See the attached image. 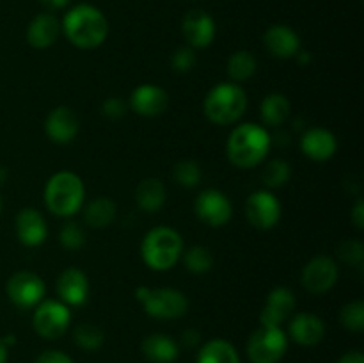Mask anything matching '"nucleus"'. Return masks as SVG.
I'll return each mask as SVG.
<instances>
[{
	"label": "nucleus",
	"instance_id": "nucleus-21",
	"mask_svg": "<svg viewBox=\"0 0 364 363\" xmlns=\"http://www.w3.org/2000/svg\"><path fill=\"white\" fill-rule=\"evenodd\" d=\"M14 224H16L18 241L27 248H38L48 237V226H46L45 217L36 209H21Z\"/></svg>",
	"mask_w": 364,
	"mask_h": 363
},
{
	"label": "nucleus",
	"instance_id": "nucleus-45",
	"mask_svg": "<svg viewBox=\"0 0 364 363\" xmlns=\"http://www.w3.org/2000/svg\"><path fill=\"white\" fill-rule=\"evenodd\" d=\"M6 178H7V171H6V167L0 166V184H4V182H6Z\"/></svg>",
	"mask_w": 364,
	"mask_h": 363
},
{
	"label": "nucleus",
	"instance_id": "nucleus-39",
	"mask_svg": "<svg viewBox=\"0 0 364 363\" xmlns=\"http://www.w3.org/2000/svg\"><path fill=\"white\" fill-rule=\"evenodd\" d=\"M350 219H352V223L355 224V228H358V230H363L364 228V203L361 198H358L355 205L352 206Z\"/></svg>",
	"mask_w": 364,
	"mask_h": 363
},
{
	"label": "nucleus",
	"instance_id": "nucleus-12",
	"mask_svg": "<svg viewBox=\"0 0 364 363\" xmlns=\"http://www.w3.org/2000/svg\"><path fill=\"white\" fill-rule=\"evenodd\" d=\"M245 217L258 230H270L281 219V203L270 191H256L245 201Z\"/></svg>",
	"mask_w": 364,
	"mask_h": 363
},
{
	"label": "nucleus",
	"instance_id": "nucleus-13",
	"mask_svg": "<svg viewBox=\"0 0 364 363\" xmlns=\"http://www.w3.org/2000/svg\"><path fill=\"white\" fill-rule=\"evenodd\" d=\"M181 32L191 48H206L215 39V21L203 9H192L181 21Z\"/></svg>",
	"mask_w": 364,
	"mask_h": 363
},
{
	"label": "nucleus",
	"instance_id": "nucleus-19",
	"mask_svg": "<svg viewBox=\"0 0 364 363\" xmlns=\"http://www.w3.org/2000/svg\"><path fill=\"white\" fill-rule=\"evenodd\" d=\"M263 45L277 59H294L301 50V38L288 25H272L263 34Z\"/></svg>",
	"mask_w": 364,
	"mask_h": 363
},
{
	"label": "nucleus",
	"instance_id": "nucleus-35",
	"mask_svg": "<svg viewBox=\"0 0 364 363\" xmlns=\"http://www.w3.org/2000/svg\"><path fill=\"white\" fill-rule=\"evenodd\" d=\"M59 242L63 248L80 249L85 244V231L78 226V223H66L59 231Z\"/></svg>",
	"mask_w": 364,
	"mask_h": 363
},
{
	"label": "nucleus",
	"instance_id": "nucleus-23",
	"mask_svg": "<svg viewBox=\"0 0 364 363\" xmlns=\"http://www.w3.org/2000/svg\"><path fill=\"white\" fill-rule=\"evenodd\" d=\"M141 351L151 363H173L180 354L178 342L164 333H153L142 340Z\"/></svg>",
	"mask_w": 364,
	"mask_h": 363
},
{
	"label": "nucleus",
	"instance_id": "nucleus-41",
	"mask_svg": "<svg viewBox=\"0 0 364 363\" xmlns=\"http://www.w3.org/2000/svg\"><path fill=\"white\" fill-rule=\"evenodd\" d=\"M338 363H364V354L361 351H348L341 356Z\"/></svg>",
	"mask_w": 364,
	"mask_h": 363
},
{
	"label": "nucleus",
	"instance_id": "nucleus-27",
	"mask_svg": "<svg viewBox=\"0 0 364 363\" xmlns=\"http://www.w3.org/2000/svg\"><path fill=\"white\" fill-rule=\"evenodd\" d=\"M196 363H240V356L231 342L213 338L199 349Z\"/></svg>",
	"mask_w": 364,
	"mask_h": 363
},
{
	"label": "nucleus",
	"instance_id": "nucleus-7",
	"mask_svg": "<svg viewBox=\"0 0 364 363\" xmlns=\"http://www.w3.org/2000/svg\"><path fill=\"white\" fill-rule=\"evenodd\" d=\"M288 349V337L281 327L259 326L247 340V358L251 363H277Z\"/></svg>",
	"mask_w": 364,
	"mask_h": 363
},
{
	"label": "nucleus",
	"instance_id": "nucleus-11",
	"mask_svg": "<svg viewBox=\"0 0 364 363\" xmlns=\"http://www.w3.org/2000/svg\"><path fill=\"white\" fill-rule=\"evenodd\" d=\"M340 270H338L336 262L331 256L320 255L309 260L304 265L301 274L302 287L309 292V294H326L331 288L336 285Z\"/></svg>",
	"mask_w": 364,
	"mask_h": 363
},
{
	"label": "nucleus",
	"instance_id": "nucleus-29",
	"mask_svg": "<svg viewBox=\"0 0 364 363\" xmlns=\"http://www.w3.org/2000/svg\"><path fill=\"white\" fill-rule=\"evenodd\" d=\"M75 344L84 351H98L105 342V333L100 326L92 322H82L73 331Z\"/></svg>",
	"mask_w": 364,
	"mask_h": 363
},
{
	"label": "nucleus",
	"instance_id": "nucleus-9",
	"mask_svg": "<svg viewBox=\"0 0 364 363\" xmlns=\"http://www.w3.org/2000/svg\"><path fill=\"white\" fill-rule=\"evenodd\" d=\"M45 281L31 270H18L7 280L6 294L14 306L21 310L36 308L45 298Z\"/></svg>",
	"mask_w": 364,
	"mask_h": 363
},
{
	"label": "nucleus",
	"instance_id": "nucleus-43",
	"mask_svg": "<svg viewBox=\"0 0 364 363\" xmlns=\"http://www.w3.org/2000/svg\"><path fill=\"white\" fill-rule=\"evenodd\" d=\"M295 59H297L301 64H306L311 60V56H309V52H302V50H299V53L295 56Z\"/></svg>",
	"mask_w": 364,
	"mask_h": 363
},
{
	"label": "nucleus",
	"instance_id": "nucleus-42",
	"mask_svg": "<svg viewBox=\"0 0 364 363\" xmlns=\"http://www.w3.org/2000/svg\"><path fill=\"white\" fill-rule=\"evenodd\" d=\"M39 2H41V6L46 7V9L55 11L66 7L68 4H70V0H39Z\"/></svg>",
	"mask_w": 364,
	"mask_h": 363
},
{
	"label": "nucleus",
	"instance_id": "nucleus-18",
	"mask_svg": "<svg viewBox=\"0 0 364 363\" xmlns=\"http://www.w3.org/2000/svg\"><path fill=\"white\" fill-rule=\"evenodd\" d=\"M288 335L295 344L313 347L326 337V322L313 313H297L288 324Z\"/></svg>",
	"mask_w": 364,
	"mask_h": 363
},
{
	"label": "nucleus",
	"instance_id": "nucleus-22",
	"mask_svg": "<svg viewBox=\"0 0 364 363\" xmlns=\"http://www.w3.org/2000/svg\"><path fill=\"white\" fill-rule=\"evenodd\" d=\"M60 34V23L53 14L43 13L32 18L27 27V41L32 48L45 50L57 41Z\"/></svg>",
	"mask_w": 364,
	"mask_h": 363
},
{
	"label": "nucleus",
	"instance_id": "nucleus-6",
	"mask_svg": "<svg viewBox=\"0 0 364 363\" xmlns=\"http://www.w3.org/2000/svg\"><path fill=\"white\" fill-rule=\"evenodd\" d=\"M135 299L142 302L144 312L153 319L174 320L187 313L188 299L183 292L176 288H149L139 287L135 290Z\"/></svg>",
	"mask_w": 364,
	"mask_h": 363
},
{
	"label": "nucleus",
	"instance_id": "nucleus-2",
	"mask_svg": "<svg viewBox=\"0 0 364 363\" xmlns=\"http://www.w3.org/2000/svg\"><path fill=\"white\" fill-rule=\"evenodd\" d=\"M272 146L269 130L258 123H242L228 137L226 153L230 162L240 169H249L265 160Z\"/></svg>",
	"mask_w": 364,
	"mask_h": 363
},
{
	"label": "nucleus",
	"instance_id": "nucleus-25",
	"mask_svg": "<svg viewBox=\"0 0 364 363\" xmlns=\"http://www.w3.org/2000/svg\"><path fill=\"white\" fill-rule=\"evenodd\" d=\"M116 203L112 199L100 196V198L92 199L84 210V221L87 226L95 228V230H103V228L110 226L116 219Z\"/></svg>",
	"mask_w": 364,
	"mask_h": 363
},
{
	"label": "nucleus",
	"instance_id": "nucleus-44",
	"mask_svg": "<svg viewBox=\"0 0 364 363\" xmlns=\"http://www.w3.org/2000/svg\"><path fill=\"white\" fill-rule=\"evenodd\" d=\"M0 363H7V345L0 338Z\"/></svg>",
	"mask_w": 364,
	"mask_h": 363
},
{
	"label": "nucleus",
	"instance_id": "nucleus-10",
	"mask_svg": "<svg viewBox=\"0 0 364 363\" xmlns=\"http://www.w3.org/2000/svg\"><path fill=\"white\" fill-rule=\"evenodd\" d=\"M194 210L199 221L212 228L224 226L230 223L231 216H233L230 198L217 189H206V191L199 192L194 201Z\"/></svg>",
	"mask_w": 364,
	"mask_h": 363
},
{
	"label": "nucleus",
	"instance_id": "nucleus-17",
	"mask_svg": "<svg viewBox=\"0 0 364 363\" xmlns=\"http://www.w3.org/2000/svg\"><path fill=\"white\" fill-rule=\"evenodd\" d=\"M57 294L68 306L85 305L89 298V280L84 270L77 267L64 269L57 278Z\"/></svg>",
	"mask_w": 364,
	"mask_h": 363
},
{
	"label": "nucleus",
	"instance_id": "nucleus-40",
	"mask_svg": "<svg viewBox=\"0 0 364 363\" xmlns=\"http://www.w3.org/2000/svg\"><path fill=\"white\" fill-rule=\"evenodd\" d=\"M199 342H201V335H199V331L187 330L183 331V335H181V344H183L187 349L198 347Z\"/></svg>",
	"mask_w": 364,
	"mask_h": 363
},
{
	"label": "nucleus",
	"instance_id": "nucleus-14",
	"mask_svg": "<svg viewBox=\"0 0 364 363\" xmlns=\"http://www.w3.org/2000/svg\"><path fill=\"white\" fill-rule=\"evenodd\" d=\"M80 130V120L77 112L66 105H59L46 116L45 132L50 141L57 144H68L73 141Z\"/></svg>",
	"mask_w": 364,
	"mask_h": 363
},
{
	"label": "nucleus",
	"instance_id": "nucleus-15",
	"mask_svg": "<svg viewBox=\"0 0 364 363\" xmlns=\"http://www.w3.org/2000/svg\"><path fill=\"white\" fill-rule=\"evenodd\" d=\"M295 295L290 288L277 287L267 295V302L259 313V324L262 326L281 327L284 320L290 319L295 310Z\"/></svg>",
	"mask_w": 364,
	"mask_h": 363
},
{
	"label": "nucleus",
	"instance_id": "nucleus-3",
	"mask_svg": "<svg viewBox=\"0 0 364 363\" xmlns=\"http://www.w3.org/2000/svg\"><path fill=\"white\" fill-rule=\"evenodd\" d=\"M85 199V187L82 178L71 171H59L45 187V205L53 216L70 217L80 210Z\"/></svg>",
	"mask_w": 364,
	"mask_h": 363
},
{
	"label": "nucleus",
	"instance_id": "nucleus-46",
	"mask_svg": "<svg viewBox=\"0 0 364 363\" xmlns=\"http://www.w3.org/2000/svg\"><path fill=\"white\" fill-rule=\"evenodd\" d=\"M0 212H2V199H0Z\"/></svg>",
	"mask_w": 364,
	"mask_h": 363
},
{
	"label": "nucleus",
	"instance_id": "nucleus-4",
	"mask_svg": "<svg viewBox=\"0 0 364 363\" xmlns=\"http://www.w3.org/2000/svg\"><path fill=\"white\" fill-rule=\"evenodd\" d=\"M183 253V238L174 228L156 226L142 238L141 255L151 270H169L180 260Z\"/></svg>",
	"mask_w": 364,
	"mask_h": 363
},
{
	"label": "nucleus",
	"instance_id": "nucleus-16",
	"mask_svg": "<svg viewBox=\"0 0 364 363\" xmlns=\"http://www.w3.org/2000/svg\"><path fill=\"white\" fill-rule=\"evenodd\" d=\"M169 105V95L166 89L153 84H142L130 95V107L134 112L144 117H155L166 112Z\"/></svg>",
	"mask_w": 364,
	"mask_h": 363
},
{
	"label": "nucleus",
	"instance_id": "nucleus-26",
	"mask_svg": "<svg viewBox=\"0 0 364 363\" xmlns=\"http://www.w3.org/2000/svg\"><path fill=\"white\" fill-rule=\"evenodd\" d=\"M290 100L287 98L281 93H270L269 96H265L259 107V116L262 121L269 127H281L284 121L290 116Z\"/></svg>",
	"mask_w": 364,
	"mask_h": 363
},
{
	"label": "nucleus",
	"instance_id": "nucleus-36",
	"mask_svg": "<svg viewBox=\"0 0 364 363\" xmlns=\"http://www.w3.org/2000/svg\"><path fill=\"white\" fill-rule=\"evenodd\" d=\"M196 52L191 46H180L174 50L173 57H171V66L176 73H188L192 68L196 66Z\"/></svg>",
	"mask_w": 364,
	"mask_h": 363
},
{
	"label": "nucleus",
	"instance_id": "nucleus-33",
	"mask_svg": "<svg viewBox=\"0 0 364 363\" xmlns=\"http://www.w3.org/2000/svg\"><path fill=\"white\" fill-rule=\"evenodd\" d=\"M340 320L343 324L345 330L354 331V333H361L364 330V302L363 301H352L341 308Z\"/></svg>",
	"mask_w": 364,
	"mask_h": 363
},
{
	"label": "nucleus",
	"instance_id": "nucleus-8",
	"mask_svg": "<svg viewBox=\"0 0 364 363\" xmlns=\"http://www.w3.org/2000/svg\"><path fill=\"white\" fill-rule=\"evenodd\" d=\"M70 306L64 305L63 301H55V299H46V301L39 302L32 315L36 333L46 340H57L63 337L70 327Z\"/></svg>",
	"mask_w": 364,
	"mask_h": 363
},
{
	"label": "nucleus",
	"instance_id": "nucleus-30",
	"mask_svg": "<svg viewBox=\"0 0 364 363\" xmlns=\"http://www.w3.org/2000/svg\"><path fill=\"white\" fill-rule=\"evenodd\" d=\"M181 255H183L185 267L192 274H205L213 267V256L205 246H192Z\"/></svg>",
	"mask_w": 364,
	"mask_h": 363
},
{
	"label": "nucleus",
	"instance_id": "nucleus-31",
	"mask_svg": "<svg viewBox=\"0 0 364 363\" xmlns=\"http://www.w3.org/2000/svg\"><path fill=\"white\" fill-rule=\"evenodd\" d=\"M291 177V169H290V164L283 159H274L270 160L269 164L265 166L263 169V184L270 189H279L290 180Z\"/></svg>",
	"mask_w": 364,
	"mask_h": 363
},
{
	"label": "nucleus",
	"instance_id": "nucleus-20",
	"mask_svg": "<svg viewBox=\"0 0 364 363\" xmlns=\"http://www.w3.org/2000/svg\"><path fill=\"white\" fill-rule=\"evenodd\" d=\"M301 149L306 157L315 162H326L333 159L338 149L336 135L322 127L309 128L301 137Z\"/></svg>",
	"mask_w": 364,
	"mask_h": 363
},
{
	"label": "nucleus",
	"instance_id": "nucleus-1",
	"mask_svg": "<svg viewBox=\"0 0 364 363\" xmlns=\"http://www.w3.org/2000/svg\"><path fill=\"white\" fill-rule=\"evenodd\" d=\"M60 28L71 45L82 50H92L98 48L109 36V20L98 7L78 4L68 11Z\"/></svg>",
	"mask_w": 364,
	"mask_h": 363
},
{
	"label": "nucleus",
	"instance_id": "nucleus-24",
	"mask_svg": "<svg viewBox=\"0 0 364 363\" xmlns=\"http://www.w3.org/2000/svg\"><path fill=\"white\" fill-rule=\"evenodd\" d=\"M167 199V191L166 185L159 178H144V180L139 182L137 189H135V201L141 206L144 212L155 214L159 212L164 206Z\"/></svg>",
	"mask_w": 364,
	"mask_h": 363
},
{
	"label": "nucleus",
	"instance_id": "nucleus-28",
	"mask_svg": "<svg viewBox=\"0 0 364 363\" xmlns=\"http://www.w3.org/2000/svg\"><path fill=\"white\" fill-rule=\"evenodd\" d=\"M258 60L247 50H238L228 59V75L233 82H245L256 73Z\"/></svg>",
	"mask_w": 364,
	"mask_h": 363
},
{
	"label": "nucleus",
	"instance_id": "nucleus-32",
	"mask_svg": "<svg viewBox=\"0 0 364 363\" xmlns=\"http://www.w3.org/2000/svg\"><path fill=\"white\" fill-rule=\"evenodd\" d=\"M173 178L178 185L185 189H194L201 184V167L194 160H181L173 167Z\"/></svg>",
	"mask_w": 364,
	"mask_h": 363
},
{
	"label": "nucleus",
	"instance_id": "nucleus-37",
	"mask_svg": "<svg viewBox=\"0 0 364 363\" xmlns=\"http://www.w3.org/2000/svg\"><path fill=\"white\" fill-rule=\"evenodd\" d=\"M102 114L109 120H119L127 114V103L117 96H110L102 103Z\"/></svg>",
	"mask_w": 364,
	"mask_h": 363
},
{
	"label": "nucleus",
	"instance_id": "nucleus-38",
	"mask_svg": "<svg viewBox=\"0 0 364 363\" xmlns=\"http://www.w3.org/2000/svg\"><path fill=\"white\" fill-rule=\"evenodd\" d=\"M34 363H73V359L63 351H45L36 358Z\"/></svg>",
	"mask_w": 364,
	"mask_h": 363
},
{
	"label": "nucleus",
	"instance_id": "nucleus-5",
	"mask_svg": "<svg viewBox=\"0 0 364 363\" xmlns=\"http://www.w3.org/2000/svg\"><path fill=\"white\" fill-rule=\"evenodd\" d=\"M247 109V95L238 84H219L208 91L203 102L205 116L215 125L237 123Z\"/></svg>",
	"mask_w": 364,
	"mask_h": 363
},
{
	"label": "nucleus",
	"instance_id": "nucleus-34",
	"mask_svg": "<svg viewBox=\"0 0 364 363\" xmlns=\"http://www.w3.org/2000/svg\"><path fill=\"white\" fill-rule=\"evenodd\" d=\"M338 256L345 263L361 267L364 262V246L359 241H354V238H345L338 246Z\"/></svg>",
	"mask_w": 364,
	"mask_h": 363
}]
</instances>
